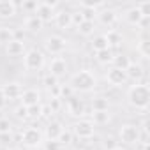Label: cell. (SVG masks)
<instances>
[{
	"instance_id": "3957f363",
	"label": "cell",
	"mask_w": 150,
	"mask_h": 150,
	"mask_svg": "<svg viewBox=\"0 0 150 150\" xmlns=\"http://www.w3.org/2000/svg\"><path fill=\"white\" fill-rule=\"evenodd\" d=\"M44 65V53L37 48H32L25 51L23 55V67L27 71H39Z\"/></svg>"
},
{
	"instance_id": "484cf974",
	"label": "cell",
	"mask_w": 150,
	"mask_h": 150,
	"mask_svg": "<svg viewBox=\"0 0 150 150\" xmlns=\"http://www.w3.org/2000/svg\"><path fill=\"white\" fill-rule=\"evenodd\" d=\"M104 35H106L108 44H110V50L120 46V42H122V35H120L117 30H108V34H104Z\"/></svg>"
},
{
	"instance_id": "2e32d148",
	"label": "cell",
	"mask_w": 150,
	"mask_h": 150,
	"mask_svg": "<svg viewBox=\"0 0 150 150\" xmlns=\"http://www.w3.org/2000/svg\"><path fill=\"white\" fill-rule=\"evenodd\" d=\"M25 42H21V41H11V42H7L6 44V53L9 55V57H21V55H25Z\"/></svg>"
},
{
	"instance_id": "b9f144b4",
	"label": "cell",
	"mask_w": 150,
	"mask_h": 150,
	"mask_svg": "<svg viewBox=\"0 0 150 150\" xmlns=\"http://www.w3.org/2000/svg\"><path fill=\"white\" fill-rule=\"evenodd\" d=\"M21 7H23L25 11H34V13H35V9H37V2H23Z\"/></svg>"
},
{
	"instance_id": "d6a6232c",
	"label": "cell",
	"mask_w": 150,
	"mask_h": 150,
	"mask_svg": "<svg viewBox=\"0 0 150 150\" xmlns=\"http://www.w3.org/2000/svg\"><path fill=\"white\" fill-rule=\"evenodd\" d=\"M71 141H72V132H71V131H65V129H64V131L60 132V136L57 138V143H58V145H69Z\"/></svg>"
},
{
	"instance_id": "f6af8a7d",
	"label": "cell",
	"mask_w": 150,
	"mask_h": 150,
	"mask_svg": "<svg viewBox=\"0 0 150 150\" xmlns=\"http://www.w3.org/2000/svg\"><path fill=\"white\" fill-rule=\"evenodd\" d=\"M148 21H150V18H141V21H139V25H138V27L146 28V27H148Z\"/></svg>"
},
{
	"instance_id": "4316f807",
	"label": "cell",
	"mask_w": 150,
	"mask_h": 150,
	"mask_svg": "<svg viewBox=\"0 0 150 150\" xmlns=\"http://www.w3.org/2000/svg\"><path fill=\"white\" fill-rule=\"evenodd\" d=\"M113 57H115V53H113V50H103V51H97L96 53V58H97V62L99 64H111L113 62Z\"/></svg>"
},
{
	"instance_id": "cb8c5ba5",
	"label": "cell",
	"mask_w": 150,
	"mask_h": 150,
	"mask_svg": "<svg viewBox=\"0 0 150 150\" xmlns=\"http://www.w3.org/2000/svg\"><path fill=\"white\" fill-rule=\"evenodd\" d=\"M111 64H113V67H117V69H120V71H125V69L131 65V58H129L127 55H122V53H120V55H115V57H113V62H111Z\"/></svg>"
},
{
	"instance_id": "60d3db41",
	"label": "cell",
	"mask_w": 150,
	"mask_h": 150,
	"mask_svg": "<svg viewBox=\"0 0 150 150\" xmlns=\"http://www.w3.org/2000/svg\"><path fill=\"white\" fill-rule=\"evenodd\" d=\"M103 145H104V148H106V150H113L115 146H118V145H117V141H115L113 138H106Z\"/></svg>"
},
{
	"instance_id": "4dcf8cb0",
	"label": "cell",
	"mask_w": 150,
	"mask_h": 150,
	"mask_svg": "<svg viewBox=\"0 0 150 150\" xmlns=\"http://www.w3.org/2000/svg\"><path fill=\"white\" fill-rule=\"evenodd\" d=\"M80 6H81V9H92V11H97V13H99V9L106 7V4H103V2H92V0H85V2H81Z\"/></svg>"
},
{
	"instance_id": "5bb4252c",
	"label": "cell",
	"mask_w": 150,
	"mask_h": 150,
	"mask_svg": "<svg viewBox=\"0 0 150 150\" xmlns=\"http://www.w3.org/2000/svg\"><path fill=\"white\" fill-rule=\"evenodd\" d=\"M16 11H18V7L13 0H0V18H4V20L14 18Z\"/></svg>"
},
{
	"instance_id": "30bf717a",
	"label": "cell",
	"mask_w": 150,
	"mask_h": 150,
	"mask_svg": "<svg viewBox=\"0 0 150 150\" xmlns=\"http://www.w3.org/2000/svg\"><path fill=\"white\" fill-rule=\"evenodd\" d=\"M48 72L53 74L55 78L64 76V74L67 72V62H65V58H62V57H55V58L50 62V65H48Z\"/></svg>"
},
{
	"instance_id": "e575fe53",
	"label": "cell",
	"mask_w": 150,
	"mask_h": 150,
	"mask_svg": "<svg viewBox=\"0 0 150 150\" xmlns=\"http://www.w3.org/2000/svg\"><path fill=\"white\" fill-rule=\"evenodd\" d=\"M42 83H44V85H46V87H48V88L51 90L53 87H57V85H58V78H55L53 74H50V72H48L46 76L42 78Z\"/></svg>"
},
{
	"instance_id": "44dd1931",
	"label": "cell",
	"mask_w": 150,
	"mask_h": 150,
	"mask_svg": "<svg viewBox=\"0 0 150 150\" xmlns=\"http://www.w3.org/2000/svg\"><path fill=\"white\" fill-rule=\"evenodd\" d=\"M141 18H143V16H141V13L138 11V7H136V6L125 11V21H127L129 25L138 27V25H139V21H141Z\"/></svg>"
},
{
	"instance_id": "83f0119b",
	"label": "cell",
	"mask_w": 150,
	"mask_h": 150,
	"mask_svg": "<svg viewBox=\"0 0 150 150\" xmlns=\"http://www.w3.org/2000/svg\"><path fill=\"white\" fill-rule=\"evenodd\" d=\"M14 39V30L11 27H0V42L7 44Z\"/></svg>"
},
{
	"instance_id": "6da1fadb",
	"label": "cell",
	"mask_w": 150,
	"mask_h": 150,
	"mask_svg": "<svg viewBox=\"0 0 150 150\" xmlns=\"http://www.w3.org/2000/svg\"><path fill=\"white\" fill-rule=\"evenodd\" d=\"M127 103L132 108H136V110H146L148 103H150V88H148V85L136 83V85L129 87V90H127Z\"/></svg>"
},
{
	"instance_id": "277c9868",
	"label": "cell",
	"mask_w": 150,
	"mask_h": 150,
	"mask_svg": "<svg viewBox=\"0 0 150 150\" xmlns=\"http://www.w3.org/2000/svg\"><path fill=\"white\" fill-rule=\"evenodd\" d=\"M94 131H96V125L87 120V118H81V120H76L72 124V136H78L81 139H90L94 136Z\"/></svg>"
},
{
	"instance_id": "8fae6325",
	"label": "cell",
	"mask_w": 150,
	"mask_h": 150,
	"mask_svg": "<svg viewBox=\"0 0 150 150\" xmlns=\"http://www.w3.org/2000/svg\"><path fill=\"white\" fill-rule=\"evenodd\" d=\"M21 106L25 108H30V106H35V104H41V92L35 90V88H28L25 92H21Z\"/></svg>"
},
{
	"instance_id": "ffe728a7",
	"label": "cell",
	"mask_w": 150,
	"mask_h": 150,
	"mask_svg": "<svg viewBox=\"0 0 150 150\" xmlns=\"http://www.w3.org/2000/svg\"><path fill=\"white\" fill-rule=\"evenodd\" d=\"M55 23H57V27L58 28H69V27H72V21H71V13L69 11H58V13H55Z\"/></svg>"
},
{
	"instance_id": "816d5d0a",
	"label": "cell",
	"mask_w": 150,
	"mask_h": 150,
	"mask_svg": "<svg viewBox=\"0 0 150 150\" xmlns=\"http://www.w3.org/2000/svg\"><path fill=\"white\" fill-rule=\"evenodd\" d=\"M9 150H20V148H18V146H14V148H9Z\"/></svg>"
},
{
	"instance_id": "7a4b0ae2",
	"label": "cell",
	"mask_w": 150,
	"mask_h": 150,
	"mask_svg": "<svg viewBox=\"0 0 150 150\" xmlns=\"http://www.w3.org/2000/svg\"><path fill=\"white\" fill-rule=\"evenodd\" d=\"M71 88L78 90V92H90L97 87V80L96 76L88 71V69H81L78 72H74L71 76Z\"/></svg>"
},
{
	"instance_id": "5b68a950",
	"label": "cell",
	"mask_w": 150,
	"mask_h": 150,
	"mask_svg": "<svg viewBox=\"0 0 150 150\" xmlns=\"http://www.w3.org/2000/svg\"><path fill=\"white\" fill-rule=\"evenodd\" d=\"M118 138H120V141H122V143H125V145H134V143H138V141H139L141 132H139L138 125L124 124V125L120 127V131H118Z\"/></svg>"
},
{
	"instance_id": "bcb514c9",
	"label": "cell",
	"mask_w": 150,
	"mask_h": 150,
	"mask_svg": "<svg viewBox=\"0 0 150 150\" xmlns=\"http://www.w3.org/2000/svg\"><path fill=\"white\" fill-rule=\"evenodd\" d=\"M58 148V143L57 141H50V145L46 146V150H57Z\"/></svg>"
},
{
	"instance_id": "52a82bcc",
	"label": "cell",
	"mask_w": 150,
	"mask_h": 150,
	"mask_svg": "<svg viewBox=\"0 0 150 150\" xmlns=\"http://www.w3.org/2000/svg\"><path fill=\"white\" fill-rule=\"evenodd\" d=\"M44 48L48 53L51 55H60L65 48H67V41L62 37V35H50L46 41H44Z\"/></svg>"
},
{
	"instance_id": "7bdbcfd3",
	"label": "cell",
	"mask_w": 150,
	"mask_h": 150,
	"mask_svg": "<svg viewBox=\"0 0 150 150\" xmlns=\"http://www.w3.org/2000/svg\"><path fill=\"white\" fill-rule=\"evenodd\" d=\"M14 41H21V42H25V32L23 30H14Z\"/></svg>"
},
{
	"instance_id": "8992f818",
	"label": "cell",
	"mask_w": 150,
	"mask_h": 150,
	"mask_svg": "<svg viewBox=\"0 0 150 150\" xmlns=\"http://www.w3.org/2000/svg\"><path fill=\"white\" fill-rule=\"evenodd\" d=\"M42 132L37 129V127H34V125H30V127H27L23 132H21V141L27 145V146H30V148H37V146H41L42 145Z\"/></svg>"
},
{
	"instance_id": "1f68e13d",
	"label": "cell",
	"mask_w": 150,
	"mask_h": 150,
	"mask_svg": "<svg viewBox=\"0 0 150 150\" xmlns=\"http://www.w3.org/2000/svg\"><path fill=\"white\" fill-rule=\"evenodd\" d=\"M74 90L71 88V85H58V97L60 99H69L72 97Z\"/></svg>"
},
{
	"instance_id": "e0dca14e",
	"label": "cell",
	"mask_w": 150,
	"mask_h": 150,
	"mask_svg": "<svg viewBox=\"0 0 150 150\" xmlns=\"http://www.w3.org/2000/svg\"><path fill=\"white\" fill-rule=\"evenodd\" d=\"M97 18H99V21H101L103 25L111 27V25L117 23L118 14H117V11H113V9H104V11H99V13H97Z\"/></svg>"
},
{
	"instance_id": "7c38bea8",
	"label": "cell",
	"mask_w": 150,
	"mask_h": 150,
	"mask_svg": "<svg viewBox=\"0 0 150 150\" xmlns=\"http://www.w3.org/2000/svg\"><path fill=\"white\" fill-rule=\"evenodd\" d=\"M62 131H64V124L60 120H50L48 125H46V129H44V134L42 136H46L48 141H57V138L60 136Z\"/></svg>"
},
{
	"instance_id": "f35d334b",
	"label": "cell",
	"mask_w": 150,
	"mask_h": 150,
	"mask_svg": "<svg viewBox=\"0 0 150 150\" xmlns=\"http://www.w3.org/2000/svg\"><path fill=\"white\" fill-rule=\"evenodd\" d=\"M53 117V110L50 108V104H41V118H51Z\"/></svg>"
},
{
	"instance_id": "9a60e30c",
	"label": "cell",
	"mask_w": 150,
	"mask_h": 150,
	"mask_svg": "<svg viewBox=\"0 0 150 150\" xmlns=\"http://www.w3.org/2000/svg\"><path fill=\"white\" fill-rule=\"evenodd\" d=\"M0 90H2V94H4V97L6 99H20L21 97V87H20V83H7V85H4L2 88H0Z\"/></svg>"
},
{
	"instance_id": "836d02e7",
	"label": "cell",
	"mask_w": 150,
	"mask_h": 150,
	"mask_svg": "<svg viewBox=\"0 0 150 150\" xmlns=\"http://www.w3.org/2000/svg\"><path fill=\"white\" fill-rule=\"evenodd\" d=\"M27 117L28 118H41V104H35V106H30L27 108Z\"/></svg>"
},
{
	"instance_id": "ee69618b",
	"label": "cell",
	"mask_w": 150,
	"mask_h": 150,
	"mask_svg": "<svg viewBox=\"0 0 150 150\" xmlns=\"http://www.w3.org/2000/svg\"><path fill=\"white\" fill-rule=\"evenodd\" d=\"M50 108L53 110V113L60 108V99H51V103H50Z\"/></svg>"
},
{
	"instance_id": "8d00e7d4",
	"label": "cell",
	"mask_w": 150,
	"mask_h": 150,
	"mask_svg": "<svg viewBox=\"0 0 150 150\" xmlns=\"http://www.w3.org/2000/svg\"><path fill=\"white\" fill-rule=\"evenodd\" d=\"M11 132V122L9 118H0V136Z\"/></svg>"
},
{
	"instance_id": "f907efd6",
	"label": "cell",
	"mask_w": 150,
	"mask_h": 150,
	"mask_svg": "<svg viewBox=\"0 0 150 150\" xmlns=\"http://www.w3.org/2000/svg\"><path fill=\"white\" fill-rule=\"evenodd\" d=\"M0 150H9V148H6V146H0Z\"/></svg>"
},
{
	"instance_id": "d590c367",
	"label": "cell",
	"mask_w": 150,
	"mask_h": 150,
	"mask_svg": "<svg viewBox=\"0 0 150 150\" xmlns=\"http://www.w3.org/2000/svg\"><path fill=\"white\" fill-rule=\"evenodd\" d=\"M71 21H72V25H74V27H80V25L85 21V18H83L81 11H74V13H71Z\"/></svg>"
},
{
	"instance_id": "f1b7e54d",
	"label": "cell",
	"mask_w": 150,
	"mask_h": 150,
	"mask_svg": "<svg viewBox=\"0 0 150 150\" xmlns=\"http://www.w3.org/2000/svg\"><path fill=\"white\" fill-rule=\"evenodd\" d=\"M136 51H138L143 58H148V57H150V42H148L146 39L138 41V44H136Z\"/></svg>"
},
{
	"instance_id": "ac0fdd59",
	"label": "cell",
	"mask_w": 150,
	"mask_h": 150,
	"mask_svg": "<svg viewBox=\"0 0 150 150\" xmlns=\"http://www.w3.org/2000/svg\"><path fill=\"white\" fill-rule=\"evenodd\" d=\"M23 27H25V30H28V32H39V30H42V27H44V21H42L39 16H35V14H30V16L25 20Z\"/></svg>"
},
{
	"instance_id": "4fadbf2b",
	"label": "cell",
	"mask_w": 150,
	"mask_h": 150,
	"mask_svg": "<svg viewBox=\"0 0 150 150\" xmlns=\"http://www.w3.org/2000/svg\"><path fill=\"white\" fill-rule=\"evenodd\" d=\"M67 111H69V115L71 117H81V115H85V104H83V101L81 99H78V97H69L67 99Z\"/></svg>"
},
{
	"instance_id": "603a6c76",
	"label": "cell",
	"mask_w": 150,
	"mask_h": 150,
	"mask_svg": "<svg viewBox=\"0 0 150 150\" xmlns=\"http://www.w3.org/2000/svg\"><path fill=\"white\" fill-rule=\"evenodd\" d=\"M111 120V115L110 111H92V124L94 125H104Z\"/></svg>"
},
{
	"instance_id": "9c48e42d",
	"label": "cell",
	"mask_w": 150,
	"mask_h": 150,
	"mask_svg": "<svg viewBox=\"0 0 150 150\" xmlns=\"http://www.w3.org/2000/svg\"><path fill=\"white\" fill-rule=\"evenodd\" d=\"M55 7L57 2H37V9H35V16H39L42 21H50L51 18H55Z\"/></svg>"
},
{
	"instance_id": "ba28073f",
	"label": "cell",
	"mask_w": 150,
	"mask_h": 150,
	"mask_svg": "<svg viewBox=\"0 0 150 150\" xmlns=\"http://www.w3.org/2000/svg\"><path fill=\"white\" fill-rule=\"evenodd\" d=\"M106 81H108L110 85H113V87H122V85H125V83L129 81V78H127L125 71H120V69H117V67H111V69H108V72H106Z\"/></svg>"
},
{
	"instance_id": "7dc6e473",
	"label": "cell",
	"mask_w": 150,
	"mask_h": 150,
	"mask_svg": "<svg viewBox=\"0 0 150 150\" xmlns=\"http://www.w3.org/2000/svg\"><path fill=\"white\" fill-rule=\"evenodd\" d=\"M6 103H7V99L4 97V94H2V90H0V110H2V108L6 106Z\"/></svg>"
},
{
	"instance_id": "f546056e",
	"label": "cell",
	"mask_w": 150,
	"mask_h": 150,
	"mask_svg": "<svg viewBox=\"0 0 150 150\" xmlns=\"http://www.w3.org/2000/svg\"><path fill=\"white\" fill-rule=\"evenodd\" d=\"M94 30H96V23L94 21H87V20L78 27V34H81V35H92Z\"/></svg>"
},
{
	"instance_id": "74e56055",
	"label": "cell",
	"mask_w": 150,
	"mask_h": 150,
	"mask_svg": "<svg viewBox=\"0 0 150 150\" xmlns=\"http://www.w3.org/2000/svg\"><path fill=\"white\" fill-rule=\"evenodd\" d=\"M136 7H138V11L141 13L143 18H150V2H141Z\"/></svg>"
},
{
	"instance_id": "d4e9b609",
	"label": "cell",
	"mask_w": 150,
	"mask_h": 150,
	"mask_svg": "<svg viewBox=\"0 0 150 150\" xmlns=\"http://www.w3.org/2000/svg\"><path fill=\"white\" fill-rule=\"evenodd\" d=\"M92 111H110V101L106 97H94L92 99Z\"/></svg>"
},
{
	"instance_id": "681fc988",
	"label": "cell",
	"mask_w": 150,
	"mask_h": 150,
	"mask_svg": "<svg viewBox=\"0 0 150 150\" xmlns=\"http://www.w3.org/2000/svg\"><path fill=\"white\" fill-rule=\"evenodd\" d=\"M113 150H125V148H122V146H115Z\"/></svg>"
},
{
	"instance_id": "7402d4cb",
	"label": "cell",
	"mask_w": 150,
	"mask_h": 150,
	"mask_svg": "<svg viewBox=\"0 0 150 150\" xmlns=\"http://www.w3.org/2000/svg\"><path fill=\"white\" fill-rule=\"evenodd\" d=\"M90 46H92V50H94L96 53H97V51H103V50H110V44H108V41H106V35H104V34H101V35H96V37L92 39Z\"/></svg>"
},
{
	"instance_id": "d6986e66",
	"label": "cell",
	"mask_w": 150,
	"mask_h": 150,
	"mask_svg": "<svg viewBox=\"0 0 150 150\" xmlns=\"http://www.w3.org/2000/svg\"><path fill=\"white\" fill-rule=\"evenodd\" d=\"M125 74H127V78H129V80L139 81V80L145 76V69H143L139 64H134V62H131V65L125 69Z\"/></svg>"
},
{
	"instance_id": "f5cc1de1",
	"label": "cell",
	"mask_w": 150,
	"mask_h": 150,
	"mask_svg": "<svg viewBox=\"0 0 150 150\" xmlns=\"http://www.w3.org/2000/svg\"><path fill=\"white\" fill-rule=\"evenodd\" d=\"M72 150H83V148H72Z\"/></svg>"
},
{
	"instance_id": "c3c4849f",
	"label": "cell",
	"mask_w": 150,
	"mask_h": 150,
	"mask_svg": "<svg viewBox=\"0 0 150 150\" xmlns=\"http://www.w3.org/2000/svg\"><path fill=\"white\" fill-rule=\"evenodd\" d=\"M35 150H46V146H42V145H41V146H37Z\"/></svg>"
},
{
	"instance_id": "ab89813d",
	"label": "cell",
	"mask_w": 150,
	"mask_h": 150,
	"mask_svg": "<svg viewBox=\"0 0 150 150\" xmlns=\"http://www.w3.org/2000/svg\"><path fill=\"white\" fill-rule=\"evenodd\" d=\"M14 115H16L20 120H21V118H28V117H27V108H25V106H18V108L14 110Z\"/></svg>"
}]
</instances>
